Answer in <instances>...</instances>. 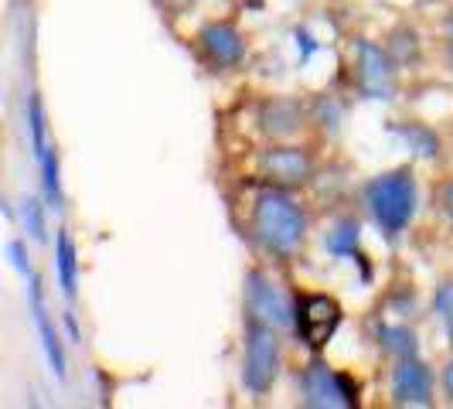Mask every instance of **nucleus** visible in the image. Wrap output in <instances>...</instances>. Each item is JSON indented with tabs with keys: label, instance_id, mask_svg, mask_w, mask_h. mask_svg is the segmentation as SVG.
<instances>
[{
	"label": "nucleus",
	"instance_id": "f257e3e1",
	"mask_svg": "<svg viewBox=\"0 0 453 409\" xmlns=\"http://www.w3.org/2000/svg\"><path fill=\"white\" fill-rule=\"evenodd\" d=\"M250 235L263 256L294 263L307 250V239H311L307 212L294 198V191L263 184L250 208Z\"/></svg>",
	"mask_w": 453,
	"mask_h": 409
},
{
	"label": "nucleus",
	"instance_id": "f03ea898",
	"mask_svg": "<svg viewBox=\"0 0 453 409\" xmlns=\"http://www.w3.org/2000/svg\"><path fill=\"white\" fill-rule=\"evenodd\" d=\"M362 204L375 228L386 235L388 243H395L416 219L419 212V181L412 164H399L388 167L382 174H375L372 181L362 188Z\"/></svg>",
	"mask_w": 453,
	"mask_h": 409
},
{
	"label": "nucleus",
	"instance_id": "7ed1b4c3",
	"mask_svg": "<svg viewBox=\"0 0 453 409\" xmlns=\"http://www.w3.org/2000/svg\"><path fill=\"white\" fill-rule=\"evenodd\" d=\"M283 368V341L280 331L263 320L242 318V386L250 396H270Z\"/></svg>",
	"mask_w": 453,
	"mask_h": 409
},
{
	"label": "nucleus",
	"instance_id": "20e7f679",
	"mask_svg": "<svg viewBox=\"0 0 453 409\" xmlns=\"http://www.w3.org/2000/svg\"><path fill=\"white\" fill-rule=\"evenodd\" d=\"M242 318L263 320L280 335L294 331V294H287L263 266H252L242 276Z\"/></svg>",
	"mask_w": 453,
	"mask_h": 409
},
{
	"label": "nucleus",
	"instance_id": "39448f33",
	"mask_svg": "<svg viewBox=\"0 0 453 409\" xmlns=\"http://www.w3.org/2000/svg\"><path fill=\"white\" fill-rule=\"evenodd\" d=\"M256 167L263 174V181L283 191H300L307 184H314L318 178V158L311 147L294 143V140H276L273 147L259 150Z\"/></svg>",
	"mask_w": 453,
	"mask_h": 409
},
{
	"label": "nucleus",
	"instance_id": "423d86ee",
	"mask_svg": "<svg viewBox=\"0 0 453 409\" xmlns=\"http://www.w3.org/2000/svg\"><path fill=\"white\" fill-rule=\"evenodd\" d=\"M344 311L331 294H294V335L307 351L320 355L338 335Z\"/></svg>",
	"mask_w": 453,
	"mask_h": 409
},
{
	"label": "nucleus",
	"instance_id": "0eeeda50",
	"mask_svg": "<svg viewBox=\"0 0 453 409\" xmlns=\"http://www.w3.org/2000/svg\"><path fill=\"white\" fill-rule=\"evenodd\" d=\"M296 392L300 403L311 409H355L358 406V389L348 375H341L338 368L314 359L311 365L300 368L296 375Z\"/></svg>",
	"mask_w": 453,
	"mask_h": 409
},
{
	"label": "nucleus",
	"instance_id": "6e6552de",
	"mask_svg": "<svg viewBox=\"0 0 453 409\" xmlns=\"http://www.w3.org/2000/svg\"><path fill=\"white\" fill-rule=\"evenodd\" d=\"M355 89L375 103H392L399 96V66L392 62L386 45L368 38L355 42Z\"/></svg>",
	"mask_w": 453,
	"mask_h": 409
},
{
	"label": "nucleus",
	"instance_id": "1a4fd4ad",
	"mask_svg": "<svg viewBox=\"0 0 453 409\" xmlns=\"http://www.w3.org/2000/svg\"><path fill=\"white\" fill-rule=\"evenodd\" d=\"M311 127V116H307V99L300 96H287V92H276L266 96L259 106H256V130L266 140H296Z\"/></svg>",
	"mask_w": 453,
	"mask_h": 409
},
{
	"label": "nucleus",
	"instance_id": "9d476101",
	"mask_svg": "<svg viewBox=\"0 0 453 409\" xmlns=\"http://www.w3.org/2000/svg\"><path fill=\"white\" fill-rule=\"evenodd\" d=\"M198 55L211 72H235L250 58V42L232 21H208L198 31Z\"/></svg>",
	"mask_w": 453,
	"mask_h": 409
},
{
	"label": "nucleus",
	"instance_id": "9b49d317",
	"mask_svg": "<svg viewBox=\"0 0 453 409\" xmlns=\"http://www.w3.org/2000/svg\"><path fill=\"white\" fill-rule=\"evenodd\" d=\"M27 307H31V320H35V331H38V341H42V351H45L48 365L55 372V379H65L68 372V359H65V341L58 335L55 320L48 314V300H45V283L38 273L27 276Z\"/></svg>",
	"mask_w": 453,
	"mask_h": 409
},
{
	"label": "nucleus",
	"instance_id": "f8f14e48",
	"mask_svg": "<svg viewBox=\"0 0 453 409\" xmlns=\"http://www.w3.org/2000/svg\"><path fill=\"white\" fill-rule=\"evenodd\" d=\"M433 368L419 355L412 359H395L392 362V379H388V392L395 406H433Z\"/></svg>",
	"mask_w": 453,
	"mask_h": 409
},
{
	"label": "nucleus",
	"instance_id": "ddd939ff",
	"mask_svg": "<svg viewBox=\"0 0 453 409\" xmlns=\"http://www.w3.org/2000/svg\"><path fill=\"white\" fill-rule=\"evenodd\" d=\"M324 250H327L331 259L358 263V266H362V280L372 276L368 259H365V250H362V222H358V219H338L334 226L324 232Z\"/></svg>",
	"mask_w": 453,
	"mask_h": 409
},
{
	"label": "nucleus",
	"instance_id": "4468645a",
	"mask_svg": "<svg viewBox=\"0 0 453 409\" xmlns=\"http://www.w3.org/2000/svg\"><path fill=\"white\" fill-rule=\"evenodd\" d=\"M386 130L406 147L412 158L440 160V154H443V136L423 120H392V123H386Z\"/></svg>",
	"mask_w": 453,
	"mask_h": 409
},
{
	"label": "nucleus",
	"instance_id": "2eb2a0df",
	"mask_svg": "<svg viewBox=\"0 0 453 409\" xmlns=\"http://www.w3.org/2000/svg\"><path fill=\"white\" fill-rule=\"evenodd\" d=\"M55 273H58V290L68 304L79 300V250L68 228L55 232Z\"/></svg>",
	"mask_w": 453,
	"mask_h": 409
},
{
	"label": "nucleus",
	"instance_id": "dca6fc26",
	"mask_svg": "<svg viewBox=\"0 0 453 409\" xmlns=\"http://www.w3.org/2000/svg\"><path fill=\"white\" fill-rule=\"evenodd\" d=\"M375 341H379V348L386 351L392 362L419 355V335H416V328H409L403 320H382V324H375Z\"/></svg>",
	"mask_w": 453,
	"mask_h": 409
},
{
	"label": "nucleus",
	"instance_id": "f3484780",
	"mask_svg": "<svg viewBox=\"0 0 453 409\" xmlns=\"http://www.w3.org/2000/svg\"><path fill=\"white\" fill-rule=\"evenodd\" d=\"M307 116H311V127H318L324 136H338L344 130V120H348V106L334 92H318L307 103Z\"/></svg>",
	"mask_w": 453,
	"mask_h": 409
},
{
	"label": "nucleus",
	"instance_id": "a211bd4d",
	"mask_svg": "<svg viewBox=\"0 0 453 409\" xmlns=\"http://www.w3.org/2000/svg\"><path fill=\"white\" fill-rule=\"evenodd\" d=\"M38 174H42V198H45L48 212H65V188H62V158L58 147L48 143L45 154L38 158Z\"/></svg>",
	"mask_w": 453,
	"mask_h": 409
},
{
	"label": "nucleus",
	"instance_id": "6ab92c4d",
	"mask_svg": "<svg viewBox=\"0 0 453 409\" xmlns=\"http://www.w3.org/2000/svg\"><path fill=\"white\" fill-rule=\"evenodd\" d=\"M386 51L392 55V62H395L399 68L416 66V62H419V55H423L419 31H416V27H409V24H399V27H392V31H388Z\"/></svg>",
	"mask_w": 453,
	"mask_h": 409
},
{
	"label": "nucleus",
	"instance_id": "aec40b11",
	"mask_svg": "<svg viewBox=\"0 0 453 409\" xmlns=\"http://www.w3.org/2000/svg\"><path fill=\"white\" fill-rule=\"evenodd\" d=\"M27 136H31V154H35V160H38L42 154H45L48 143H51L42 92H31V96H27Z\"/></svg>",
	"mask_w": 453,
	"mask_h": 409
},
{
	"label": "nucleus",
	"instance_id": "412c9836",
	"mask_svg": "<svg viewBox=\"0 0 453 409\" xmlns=\"http://www.w3.org/2000/svg\"><path fill=\"white\" fill-rule=\"evenodd\" d=\"M21 222H24V232H27L38 246H45L48 243V204L42 195H24L21 198Z\"/></svg>",
	"mask_w": 453,
	"mask_h": 409
},
{
	"label": "nucleus",
	"instance_id": "4be33fe9",
	"mask_svg": "<svg viewBox=\"0 0 453 409\" xmlns=\"http://www.w3.org/2000/svg\"><path fill=\"white\" fill-rule=\"evenodd\" d=\"M433 314L443 324V335H447V341H450L453 348V280L436 287V294H433Z\"/></svg>",
	"mask_w": 453,
	"mask_h": 409
},
{
	"label": "nucleus",
	"instance_id": "5701e85b",
	"mask_svg": "<svg viewBox=\"0 0 453 409\" xmlns=\"http://www.w3.org/2000/svg\"><path fill=\"white\" fill-rule=\"evenodd\" d=\"M4 252H7V263L21 273L24 280L35 273V266H31V256H27V243H24V239H11V243L4 246Z\"/></svg>",
	"mask_w": 453,
	"mask_h": 409
},
{
	"label": "nucleus",
	"instance_id": "b1692460",
	"mask_svg": "<svg viewBox=\"0 0 453 409\" xmlns=\"http://www.w3.org/2000/svg\"><path fill=\"white\" fill-rule=\"evenodd\" d=\"M294 38H296V45H300V51H303V62H307V58H311V55H314V51H318V42H314V35H311V31H307V27H294Z\"/></svg>",
	"mask_w": 453,
	"mask_h": 409
},
{
	"label": "nucleus",
	"instance_id": "393cba45",
	"mask_svg": "<svg viewBox=\"0 0 453 409\" xmlns=\"http://www.w3.org/2000/svg\"><path fill=\"white\" fill-rule=\"evenodd\" d=\"M198 0H157V7L167 14V18H178V14H188Z\"/></svg>",
	"mask_w": 453,
	"mask_h": 409
},
{
	"label": "nucleus",
	"instance_id": "a878e982",
	"mask_svg": "<svg viewBox=\"0 0 453 409\" xmlns=\"http://www.w3.org/2000/svg\"><path fill=\"white\" fill-rule=\"evenodd\" d=\"M443 55H447V68L453 72V14L443 18Z\"/></svg>",
	"mask_w": 453,
	"mask_h": 409
},
{
	"label": "nucleus",
	"instance_id": "bb28decb",
	"mask_svg": "<svg viewBox=\"0 0 453 409\" xmlns=\"http://www.w3.org/2000/svg\"><path fill=\"white\" fill-rule=\"evenodd\" d=\"M440 204H443V215H447V222L453 226V181L443 188V198H440Z\"/></svg>",
	"mask_w": 453,
	"mask_h": 409
},
{
	"label": "nucleus",
	"instance_id": "cd10ccee",
	"mask_svg": "<svg viewBox=\"0 0 453 409\" xmlns=\"http://www.w3.org/2000/svg\"><path fill=\"white\" fill-rule=\"evenodd\" d=\"M65 331H68V338H72V344H79V341H82V331H79V320L72 318V311H65Z\"/></svg>",
	"mask_w": 453,
	"mask_h": 409
},
{
	"label": "nucleus",
	"instance_id": "c85d7f7f",
	"mask_svg": "<svg viewBox=\"0 0 453 409\" xmlns=\"http://www.w3.org/2000/svg\"><path fill=\"white\" fill-rule=\"evenodd\" d=\"M440 382H443V392H447V399L453 403V359L443 365V379H440Z\"/></svg>",
	"mask_w": 453,
	"mask_h": 409
}]
</instances>
